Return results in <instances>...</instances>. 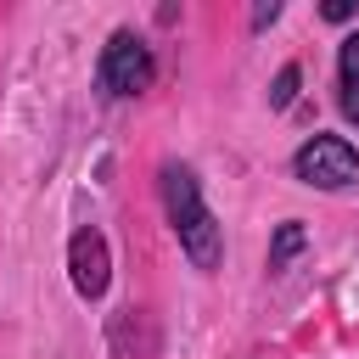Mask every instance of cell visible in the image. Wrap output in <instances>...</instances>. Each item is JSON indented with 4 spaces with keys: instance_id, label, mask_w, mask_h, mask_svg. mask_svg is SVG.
<instances>
[{
    "instance_id": "6da1fadb",
    "label": "cell",
    "mask_w": 359,
    "mask_h": 359,
    "mask_svg": "<svg viewBox=\"0 0 359 359\" xmlns=\"http://www.w3.org/2000/svg\"><path fill=\"white\" fill-rule=\"evenodd\" d=\"M163 208H168V224L180 236V252L196 269H219L224 264V224L213 219V208L202 196V180L185 163H163Z\"/></svg>"
},
{
    "instance_id": "7a4b0ae2",
    "label": "cell",
    "mask_w": 359,
    "mask_h": 359,
    "mask_svg": "<svg viewBox=\"0 0 359 359\" xmlns=\"http://www.w3.org/2000/svg\"><path fill=\"white\" fill-rule=\"evenodd\" d=\"M95 79H101V90H107V95L129 101V95L151 90V79H157V56H151V45H146L135 28H118V34L101 45Z\"/></svg>"
},
{
    "instance_id": "3957f363",
    "label": "cell",
    "mask_w": 359,
    "mask_h": 359,
    "mask_svg": "<svg viewBox=\"0 0 359 359\" xmlns=\"http://www.w3.org/2000/svg\"><path fill=\"white\" fill-rule=\"evenodd\" d=\"M292 174L314 191H348V185H359V151L342 135H314L292 151Z\"/></svg>"
},
{
    "instance_id": "277c9868",
    "label": "cell",
    "mask_w": 359,
    "mask_h": 359,
    "mask_svg": "<svg viewBox=\"0 0 359 359\" xmlns=\"http://www.w3.org/2000/svg\"><path fill=\"white\" fill-rule=\"evenodd\" d=\"M67 275H73V292L84 297V303H95L101 292H107V280H112V252H107V236L90 224V230H73V241H67Z\"/></svg>"
},
{
    "instance_id": "5b68a950",
    "label": "cell",
    "mask_w": 359,
    "mask_h": 359,
    "mask_svg": "<svg viewBox=\"0 0 359 359\" xmlns=\"http://www.w3.org/2000/svg\"><path fill=\"white\" fill-rule=\"evenodd\" d=\"M337 101H342V118L359 123V28L337 45Z\"/></svg>"
},
{
    "instance_id": "8992f818",
    "label": "cell",
    "mask_w": 359,
    "mask_h": 359,
    "mask_svg": "<svg viewBox=\"0 0 359 359\" xmlns=\"http://www.w3.org/2000/svg\"><path fill=\"white\" fill-rule=\"evenodd\" d=\"M303 241H309V230H303L297 219H286V224L275 230V241H269V269H286V264L303 252Z\"/></svg>"
},
{
    "instance_id": "52a82bcc",
    "label": "cell",
    "mask_w": 359,
    "mask_h": 359,
    "mask_svg": "<svg viewBox=\"0 0 359 359\" xmlns=\"http://www.w3.org/2000/svg\"><path fill=\"white\" fill-rule=\"evenodd\" d=\"M297 79H303V73H297V62H286V67L275 73V90H269V107H275V112H286V107H292V95H297Z\"/></svg>"
},
{
    "instance_id": "ba28073f",
    "label": "cell",
    "mask_w": 359,
    "mask_h": 359,
    "mask_svg": "<svg viewBox=\"0 0 359 359\" xmlns=\"http://www.w3.org/2000/svg\"><path fill=\"white\" fill-rule=\"evenodd\" d=\"M280 17V0H269V6H252V28H269Z\"/></svg>"
},
{
    "instance_id": "9c48e42d",
    "label": "cell",
    "mask_w": 359,
    "mask_h": 359,
    "mask_svg": "<svg viewBox=\"0 0 359 359\" xmlns=\"http://www.w3.org/2000/svg\"><path fill=\"white\" fill-rule=\"evenodd\" d=\"M325 17H331V22H348V17H353V0H331Z\"/></svg>"
}]
</instances>
